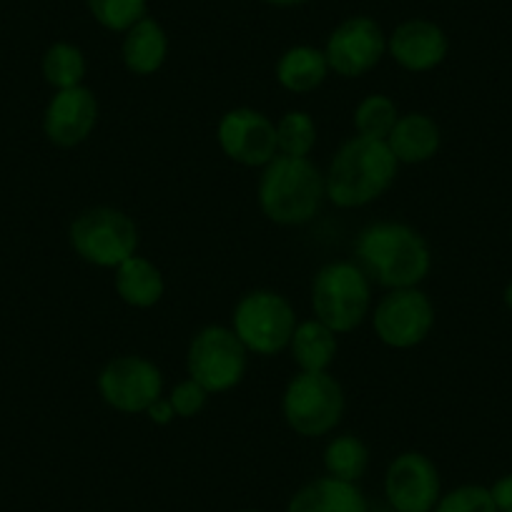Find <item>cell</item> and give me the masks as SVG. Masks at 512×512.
<instances>
[{"label": "cell", "instance_id": "obj_1", "mask_svg": "<svg viewBox=\"0 0 512 512\" xmlns=\"http://www.w3.org/2000/svg\"><path fill=\"white\" fill-rule=\"evenodd\" d=\"M357 267L384 289L420 287L432 272V251L425 236L400 221H374L354 241Z\"/></svg>", "mask_w": 512, "mask_h": 512}, {"label": "cell", "instance_id": "obj_2", "mask_svg": "<svg viewBox=\"0 0 512 512\" xmlns=\"http://www.w3.org/2000/svg\"><path fill=\"white\" fill-rule=\"evenodd\" d=\"M400 161L387 141H372L354 136L334 154L324 184L327 199L339 209H359L377 201L397 179Z\"/></svg>", "mask_w": 512, "mask_h": 512}, {"label": "cell", "instance_id": "obj_3", "mask_svg": "<svg viewBox=\"0 0 512 512\" xmlns=\"http://www.w3.org/2000/svg\"><path fill=\"white\" fill-rule=\"evenodd\" d=\"M259 209L279 226H302L317 216L327 199L324 174L302 156L277 154L259 176Z\"/></svg>", "mask_w": 512, "mask_h": 512}, {"label": "cell", "instance_id": "obj_4", "mask_svg": "<svg viewBox=\"0 0 512 512\" xmlns=\"http://www.w3.org/2000/svg\"><path fill=\"white\" fill-rule=\"evenodd\" d=\"M372 282L354 262L324 264L312 282L314 319L332 332L349 334L369 317Z\"/></svg>", "mask_w": 512, "mask_h": 512}, {"label": "cell", "instance_id": "obj_5", "mask_svg": "<svg viewBox=\"0 0 512 512\" xmlns=\"http://www.w3.org/2000/svg\"><path fill=\"white\" fill-rule=\"evenodd\" d=\"M68 241L86 264L116 269L139 249V226L126 211L113 206H91L73 219Z\"/></svg>", "mask_w": 512, "mask_h": 512}, {"label": "cell", "instance_id": "obj_6", "mask_svg": "<svg viewBox=\"0 0 512 512\" xmlns=\"http://www.w3.org/2000/svg\"><path fill=\"white\" fill-rule=\"evenodd\" d=\"M342 384L329 372H299L289 379L282 397V415L289 430L302 437H324L344 417Z\"/></svg>", "mask_w": 512, "mask_h": 512}, {"label": "cell", "instance_id": "obj_7", "mask_svg": "<svg viewBox=\"0 0 512 512\" xmlns=\"http://www.w3.org/2000/svg\"><path fill=\"white\" fill-rule=\"evenodd\" d=\"M231 329L249 352L272 357L284 352L297 329V314L284 294L272 289H254L236 302Z\"/></svg>", "mask_w": 512, "mask_h": 512}, {"label": "cell", "instance_id": "obj_8", "mask_svg": "<svg viewBox=\"0 0 512 512\" xmlns=\"http://www.w3.org/2000/svg\"><path fill=\"white\" fill-rule=\"evenodd\" d=\"M249 367V349L241 344L234 329L211 324L191 337L186 352V369L209 395H224L244 379Z\"/></svg>", "mask_w": 512, "mask_h": 512}, {"label": "cell", "instance_id": "obj_9", "mask_svg": "<svg viewBox=\"0 0 512 512\" xmlns=\"http://www.w3.org/2000/svg\"><path fill=\"white\" fill-rule=\"evenodd\" d=\"M374 334L392 349H412L430 337L435 304L420 287L390 289L372 312Z\"/></svg>", "mask_w": 512, "mask_h": 512}, {"label": "cell", "instance_id": "obj_10", "mask_svg": "<svg viewBox=\"0 0 512 512\" xmlns=\"http://www.w3.org/2000/svg\"><path fill=\"white\" fill-rule=\"evenodd\" d=\"M98 392L103 402L123 415L146 412L164 392V374L141 354H123L106 362L98 374Z\"/></svg>", "mask_w": 512, "mask_h": 512}, {"label": "cell", "instance_id": "obj_11", "mask_svg": "<svg viewBox=\"0 0 512 512\" xmlns=\"http://www.w3.org/2000/svg\"><path fill=\"white\" fill-rule=\"evenodd\" d=\"M216 141L234 164L267 166L279 154L277 123L256 108H231L216 126Z\"/></svg>", "mask_w": 512, "mask_h": 512}, {"label": "cell", "instance_id": "obj_12", "mask_svg": "<svg viewBox=\"0 0 512 512\" xmlns=\"http://www.w3.org/2000/svg\"><path fill=\"white\" fill-rule=\"evenodd\" d=\"M387 53V36L382 26L369 16H352L339 23L327 38L324 56L329 71L342 78L367 76Z\"/></svg>", "mask_w": 512, "mask_h": 512}, {"label": "cell", "instance_id": "obj_13", "mask_svg": "<svg viewBox=\"0 0 512 512\" xmlns=\"http://www.w3.org/2000/svg\"><path fill=\"white\" fill-rule=\"evenodd\" d=\"M384 497L395 512H432L442 497L440 470L422 452H402L384 472Z\"/></svg>", "mask_w": 512, "mask_h": 512}, {"label": "cell", "instance_id": "obj_14", "mask_svg": "<svg viewBox=\"0 0 512 512\" xmlns=\"http://www.w3.org/2000/svg\"><path fill=\"white\" fill-rule=\"evenodd\" d=\"M98 123V101L91 88L56 91L43 111V134L61 149H73L91 139Z\"/></svg>", "mask_w": 512, "mask_h": 512}, {"label": "cell", "instance_id": "obj_15", "mask_svg": "<svg viewBox=\"0 0 512 512\" xmlns=\"http://www.w3.org/2000/svg\"><path fill=\"white\" fill-rule=\"evenodd\" d=\"M387 53L405 71L427 73L445 63L450 53V38L435 21L410 18L387 36Z\"/></svg>", "mask_w": 512, "mask_h": 512}, {"label": "cell", "instance_id": "obj_16", "mask_svg": "<svg viewBox=\"0 0 512 512\" xmlns=\"http://www.w3.org/2000/svg\"><path fill=\"white\" fill-rule=\"evenodd\" d=\"M287 512H369V505L357 482L324 475L299 487L289 500Z\"/></svg>", "mask_w": 512, "mask_h": 512}, {"label": "cell", "instance_id": "obj_17", "mask_svg": "<svg viewBox=\"0 0 512 512\" xmlns=\"http://www.w3.org/2000/svg\"><path fill=\"white\" fill-rule=\"evenodd\" d=\"M387 146L400 164H425L435 159L442 146V131L437 121L427 113H405L397 118Z\"/></svg>", "mask_w": 512, "mask_h": 512}, {"label": "cell", "instance_id": "obj_18", "mask_svg": "<svg viewBox=\"0 0 512 512\" xmlns=\"http://www.w3.org/2000/svg\"><path fill=\"white\" fill-rule=\"evenodd\" d=\"M123 66L134 76H154L169 58V36L154 18H141L136 26L123 33L121 43Z\"/></svg>", "mask_w": 512, "mask_h": 512}, {"label": "cell", "instance_id": "obj_19", "mask_svg": "<svg viewBox=\"0 0 512 512\" xmlns=\"http://www.w3.org/2000/svg\"><path fill=\"white\" fill-rule=\"evenodd\" d=\"M113 287H116V294L121 297V302L134 309L156 307L166 292L161 269L151 259L139 254H134L131 259L118 264Z\"/></svg>", "mask_w": 512, "mask_h": 512}, {"label": "cell", "instance_id": "obj_20", "mask_svg": "<svg viewBox=\"0 0 512 512\" xmlns=\"http://www.w3.org/2000/svg\"><path fill=\"white\" fill-rule=\"evenodd\" d=\"M279 86L287 88L289 93H312L327 81L329 63L322 48H314L302 43V46H292L279 56L277 68Z\"/></svg>", "mask_w": 512, "mask_h": 512}, {"label": "cell", "instance_id": "obj_21", "mask_svg": "<svg viewBox=\"0 0 512 512\" xmlns=\"http://www.w3.org/2000/svg\"><path fill=\"white\" fill-rule=\"evenodd\" d=\"M289 349L299 372H327L337 357V332L319 319H304L297 322Z\"/></svg>", "mask_w": 512, "mask_h": 512}, {"label": "cell", "instance_id": "obj_22", "mask_svg": "<svg viewBox=\"0 0 512 512\" xmlns=\"http://www.w3.org/2000/svg\"><path fill=\"white\" fill-rule=\"evenodd\" d=\"M86 71V56H83L81 48L71 41L51 43L41 58L43 78H46L48 86H53L56 91L83 86Z\"/></svg>", "mask_w": 512, "mask_h": 512}, {"label": "cell", "instance_id": "obj_23", "mask_svg": "<svg viewBox=\"0 0 512 512\" xmlns=\"http://www.w3.org/2000/svg\"><path fill=\"white\" fill-rule=\"evenodd\" d=\"M324 470L329 477H337L344 482H357L367 472L369 450L359 437L337 435L324 447Z\"/></svg>", "mask_w": 512, "mask_h": 512}, {"label": "cell", "instance_id": "obj_24", "mask_svg": "<svg viewBox=\"0 0 512 512\" xmlns=\"http://www.w3.org/2000/svg\"><path fill=\"white\" fill-rule=\"evenodd\" d=\"M400 111H397V103L384 93H372V96L362 98L354 108V128H357V136L372 141H387V136L392 134Z\"/></svg>", "mask_w": 512, "mask_h": 512}, {"label": "cell", "instance_id": "obj_25", "mask_svg": "<svg viewBox=\"0 0 512 512\" xmlns=\"http://www.w3.org/2000/svg\"><path fill=\"white\" fill-rule=\"evenodd\" d=\"M277 144L279 154L284 156H302L309 154L317 146V123L307 111H287L277 123Z\"/></svg>", "mask_w": 512, "mask_h": 512}, {"label": "cell", "instance_id": "obj_26", "mask_svg": "<svg viewBox=\"0 0 512 512\" xmlns=\"http://www.w3.org/2000/svg\"><path fill=\"white\" fill-rule=\"evenodd\" d=\"M93 21L111 33H126L149 16V0H86Z\"/></svg>", "mask_w": 512, "mask_h": 512}, {"label": "cell", "instance_id": "obj_27", "mask_svg": "<svg viewBox=\"0 0 512 512\" xmlns=\"http://www.w3.org/2000/svg\"><path fill=\"white\" fill-rule=\"evenodd\" d=\"M432 512H497V507L490 495V487L460 485L445 492Z\"/></svg>", "mask_w": 512, "mask_h": 512}, {"label": "cell", "instance_id": "obj_28", "mask_svg": "<svg viewBox=\"0 0 512 512\" xmlns=\"http://www.w3.org/2000/svg\"><path fill=\"white\" fill-rule=\"evenodd\" d=\"M206 400H209V392H206L199 382H194L191 377L176 384L169 397L176 417H184V420H191V417L199 415V412L206 407Z\"/></svg>", "mask_w": 512, "mask_h": 512}, {"label": "cell", "instance_id": "obj_29", "mask_svg": "<svg viewBox=\"0 0 512 512\" xmlns=\"http://www.w3.org/2000/svg\"><path fill=\"white\" fill-rule=\"evenodd\" d=\"M490 495L495 500L497 512H512V472L497 477L490 485Z\"/></svg>", "mask_w": 512, "mask_h": 512}, {"label": "cell", "instance_id": "obj_30", "mask_svg": "<svg viewBox=\"0 0 512 512\" xmlns=\"http://www.w3.org/2000/svg\"><path fill=\"white\" fill-rule=\"evenodd\" d=\"M146 415H149V420L154 422V425H169V422H174L176 412H174V407H171L169 400H161L159 397V400H156L154 405L146 410Z\"/></svg>", "mask_w": 512, "mask_h": 512}, {"label": "cell", "instance_id": "obj_31", "mask_svg": "<svg viewBox=\"0 0 512 512\" xmlns=\"http://www.w3.org/2000/svg\"><path fill=\"white\" fill-rule=\"evenodd\" d=\"M264 3L274 8H297V6H304L307 0H264Z\"/></svg>", "mask_w": 512, "mask_h": 512}, {"label": "cell", "instance_id": "obj_32", "mask_svg": "<svg viewBox=\"0 0 512 512\" xmlns=\"http://www.w3.org/2000/svg\"><path fill=\"white\" fill-rule=\"evenodd\" d=\"M502 302H505V307L512 312V282H507L505 292H502Z\"/></svg>", "mask_w": 512, "mask_h": 512}, {"label": "cell", "instance_id": "obj_33", "mask_svg": "<svg viewBox=\"0 0 512 512\" xmlns=\"http://www.w3.org/2000/svg\"><path fill=\"white\" fill-rule=\"evenodd\" d=\"M236 512H259V510H236Z\"/></svg>", "mask_w": 512, "mask_h": 512}]
</instances>
